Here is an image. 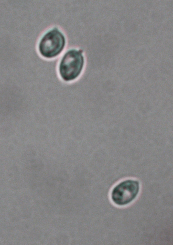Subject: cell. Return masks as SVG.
<instances>
[{
  "instance_id": "7a4b0ae2",
  "label": "cell",
  "mask_w": 173,
  "mask_h": 245,
  "mask_svg": "<svg viewBox=\"0 0 173 245\" xmlns=\"http://www.w3.org/2000/svg\"><path fill=\"white\" fill-rule=\"evenodd\" d=\"M65 44L64 36L55 28L47 33L42 39L39 46V52L45 58H53L61 53Z\"/></svg>"
},
{
  "instance_id": "3957f363",
  "label": "cell",
  "mask_w": 173,
  "mask_h": 245,
  "mask_svg": "<svg viewBox=\"0 0 173 245\" xmlns=\"http://www.w3.org/2000/svg\"><path fill=\"white\" fill-rule=\"evenodd\" d=\"M139 190V184L137 181L128 180L117 185L113 189L111 197L116 204L123 205L131 202L136 197Z\"/></svg>"
},
{
  "instance_id": "6da1fadb",
  "label": "cell",
  "mask_w": 173,
  "mask_h": 245,
  "mask_svg": "<svg viewBox=\"0 0 173 245\" xmlns=\"http://www.w3.org/2000/svg\"><path fill=\"white\" fill-rule=\"evenodd\" d=\"M82 53L81 50L72 49L68 51L63 56L59 66V73L64 80H74L80 75L84 63Z\"/></svg>"
}]
</instances>
